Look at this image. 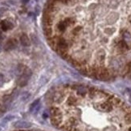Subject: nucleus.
Listing matches in <instances>:
<instances>
[{"mask_svg":"<svg viewBox=\"0 0 131 131\" xmlns=\"http://www.w3.org/2000/svg\"><path fill=\"white\" fill-rule=\"evenodd\" d=\"M51 115L52 118H61V112L57 108L51 109Z\"/></svg>","mask_w":131,"mask_h":131,"instance_id":"3","label":"nucleus"},{"mask_svg":"<svg viewBox=\"0 0 131 131\" xmlns=\"http://www.w3.org/2000/svg\"><path fill=\"white\" fill-rule=\"evenodd\" d=\"M31 74H32V72L30 69H25L23 70V73L21 74V76L19 77V78L18 79V85L20 86V87H23L27 84L28 80H29L30 77H31Z\"/></svg>","mask_w":131,"mask_h":131,"instance_id":"1","label":"nucleus"},{"mask_svg":"<svg viewBox=\"0 0 131 131\" xmlns=\"http://www.w3.org/2000/svg\"><path fill=\"white\" fill-rule=\"evenodd\" d=\"M125 120L127 123H131V113H129L125 116Z\"/></svg>","mask_w":131,"mask_h":131,"instance_id":"9","label":"nucleus"},{"mask_svg":"<svg viewBox=\"0 0 131 131\" xmlns=\"http://www.w3.org/2000/svg\"><path fill=\"white\" fill-rule=\"evenodd\" d=\"M75 101H76L75 98H73L72 96H71V97H69V101H68V103H69L70 105H72L75 103Z\"/></svg>","mask_w":131,"mask_h":131,"instance_id":"10","label":"nucleus"},{"mask_svg":"<svg viewBox=\"0 0 131 131\" xmlns=\"http://www.w3.org/2000/svg\"><path fill=\"white\" fill-rule=\"evenodd\" d=\"M13 26H12V24L10 23H9V22H3L2 23V28L3 30H7V29H9V28H10V27H12Z\"/></svg>","mask_w":131,"mask_h":131,"instance_id":"8","label":"nucleus"},{"mask_svg":"<svg viewBox=\"0 0 131 131\" xmlns=\"http://www.w3.org/2000/svg\"><path fill=\"white\" fill-rule=\"evenodd\" d=\"M14 126L18 129H27L31 126V124L25 121H18L14 124Z\"/></svg>","mask_w":131,"mask_h":131,"instance_id":"2","label":"nucleus"},{"mask_svg":"<svg viewBox=\"0 0 131 131\" xmlns=\"http://www.w3.org/2000/svg\"><path fill=\"white\" fill-rule=\"evenodd\" d=\"M15 47H16V41L14 40H10L5 44L4 48L6 50H11V49L15 48Z\"/></svg>","mask_w":131,"mask_h":131,"instance_id":"4","label":"nucleus"},{"mask_svg":"<svg viewBox=\"0 0 131 131\" xmlns=\"http://www.w3.org/2000/svg\"><path fill=\"white\" fill-rule=\"evenodd\" d=\"M3 81H4V77L3 75L0 74V87L2 85V84H3Z\"/></svg>","mask_w":131,"mask_h":131,"instance_id":"11","label":"nucleus"},{"mask_svg":"<svg viewBox=\"0 0 131 131\" xmlns=\"http://www.w3.org/2000/svg\"><path fill=\"white\" fill-rule=\"evenodd\" d=\"M20 42H21V44H22V45L25 46V47H27L30 45V40L27 35H23L21 36Z\"/></svg>","mask_w":131,"mask_h":131,"instance_id":"6","label":"nucleus"},{"mask_svg":"<svg viewBox=\"0 0 131 131\" xmlns=\"http://www.w3.org/2000/svg\"><path fill=\"white\" fill-rule=\"evenodd\" d=\"M129 131H131V128H130V130H129Z\"/></svg>","mask_w":131,"mask_h":131,"instance_id":"12","label":"nucleus"},{"mask_svg":"<svg viewBox=\"0 0 131 131\" xmlns=\"http://www.w3.org/2000/svg\"><path fill=\"white\" fill-rule=\"evenodd\" d=\"M77 94H79L80 96H85L87 93V88H85L84 86H79L77 88Z\"/></svg>","mask_w":131,"mask_h":131,"instance_id":"7","label":"nucleus"},{"mask_svg":"<svg viewBox=\"0 0 131 131\" xmlns=\"http://www.w3.org/2000/svg\"><path fill=\"white\" fill-rule=\"evenodd\" d=\"M40 109V100H36L30 106V111L31 112H37Z\"/></svg>","mask_w":131,"mask_h":131,"instance_id":"5","label":"nucleus"}]
</instances>
